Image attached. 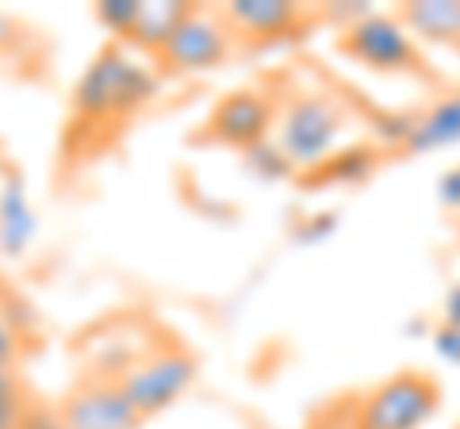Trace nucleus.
<instances>
[{"instance_id": "nucleus-13", "label": "nucleus", "mask_w": 460, "mask_h": 429, "mask_svg": "<svg viewBox=\"0 0 460 429\" xmlns=\"http://www.w3.org/2000/svg\"><path fill=\"white\" fill-rule=\"evenodd\" d=\"M189 12H192V4H184V0H150V4L138 8V23L127 42H135V47L150 50V54H162V47L172 39V31L184 23Z\"/></svg>"}, {"instance_id": "nucleus-6", "label": "nucleus", "mask_w": 460, "mask_h": 429, "mask_svg": "<svg viewBox=\"0 0 460 429\" xmlns=\"http://www.w3.org/2000/svg\"><path fill=\"white\" fill-rule=\"evenodd\" d=\"M234 50V31L223 20L219 8H196L184 16V23L172 31V39L162 47V66L172 74H204L230 58Z\"/></svg>"}, {"instance_id": "nucleus-15", "label": "nucleus", "mask_w": 460, "mask_h": 429, "mask_svg": "<svg viewBox=\"0 0 460 429\" xmlns=\"http://www.w3.org/2000/svg\"><path fill=\"white\" fill-rule=\"evenodd\" d=\"M246 169H250L257 180H265V184H280V180H288V177H296V165L288 162L284 150H280L272 138L257 142V146L246 150Z\"/></svg>"}, {"instance_id": "nucleus-16", "label": "nucleus", "mask_w": 460, "mask_h": 429, "mask_svg": "<svg viewBox=\"0 0 460 429\" xmlns=\"http://www.w3.org/2000/svg\"><path fill=\"white\" fill-rule=\"evenodd\" d=\"M27 422H31V410H27L20 376L0 364V429H27Z\"/></svg>"}, {"instance_id": "nucleus-23", "label": "nucleus", "mask_w": 460, "mask_h": 429, "mask_svg": "<svg viewBox=\"0 0 460 429\" xmlns=\"http://www.w3.org/2000/svg\"><path fill=\"white\" fill-rule=\"evenodd\" d=\"M453 54H456V62H460V42H456V47H453Z\"/></svg>"}, {"instance_id": "nucleus-21", "label": "nucleus", "mask_w": 460, "mask_h": 429, "mask_svg": "<svg viewBox=\"0 0 460 429\" xmlns=\"http://www.w3.org/2000/svg\"><path fill=\"white\" fill-rule=\"evenodd\" d=\"M441 314H445V326H460V284L449 288V295H445Z\"/></svg>"}, {"instance_id": "nucleus-10", "label": "nucleus", "mask_w": 460, "mask_h": 429, "mask_svg": "<svg viewBox=\"0 0 460 429\" xmlns=\"http://www.w3.org/2000/svg\"><path fill=\"white\" fill-rule=\"evenodd\" d=\"M460 146V92L438 96L429 108L411 116V135L402 142L407 153H438Z\"/></svg>"}, {"instance_id": "nucleus-17", "label": "nucleus", "mask_w": 460, "mask_h": 429, "mask_svg": "<svg viewBox=\"0 0 460 429\" xmlns=\"http://www.w3.org/2000/svg\"><path fill=\"white\" fill-rule=\"evenodd\" d=\"M138 0H100L96 4V20L100 27H108L111 35H119V39H131L135 31V23H138Z\"/></svg>"}, {"instance_id": "nucleus-3", "label": "nucleus", "mask_w": 460, "mask_h": 429, "mask_svg": "<svg viewBox=\"0 0 460 429\" xmlns=\"http://www.w3.org/2000/svg\"><path fill=\"white\" fill-rule=\"evenodd\" d=\"M192 380H196V356L181 346H162L150 349L142 361H135L115 383L127 395V403L142 418H150V414H162L177 403L192 388Z\"/></svg>"}, {"instance_id": "nucleus-2", "label": "nucleus", "mask_w": 460, "mask_h": 429, "mask_svg": "<svg viewBox=\"0 0 460 429\" xmlns=\"http://www.w3.org/2000/svg\"><path fill=\"white\" fill-rule=\"evenodd\" d=\"M345 135V108L326 92H304L288 100L272 123V142L284 150V157L296 165V173H314L338 153V142Z\"/></svg>"}, {"instance_id": "nucleus-7", "label": "nucleus", "mask_w": 460, "mask_h": 429, "mask_svg": "<svg viewBox=\"0 0 460 429\" xmlns=\"http://www.w3.org/2000/svg\"><path fill=\"white\" fill-rule=\"evenodd\" d=\"M62 429H142V414L127 403L115 380L84 376L74 391L66 395L62 410H58Z\"/></svg>"}, {"instance_id": "nucleus-4", "label": "nucleus", "mask_w": 460, "mask_h": 429, "mask_svg": "<svg viewBox=\"0 0 460 429\" xmlns=\"http://www.w3.org/2000/svg\"><path fill=\"white\" fill-rule=\"evenodd\" d=\"M441 403L438 380L422 372H399L365 398L357 429H422Z\"/></svg>"}, {"instance_id": "nucleus-8", "label": "nucleus", "mask_w": 460, "mask_h": 429, "mask_svg": "<svg viewBox=\"0 0 460 429\" xmlns=\"http://www.w3.org/2000/svg\"><path fill=\"white\" fill-rule=\"evenodd\" d=\"M272 123H277V111L261 92H230L215 104L211 119H208V131L211 138L226 142V146H238V150H250L257 142L272 138Z\"/></svg>"}, {"instance_id": "nucleus-12", "label": "nucleus", "mask_w": 460, "mask_h": 429, "mask_svg": "<svg viewBox=\"0 0 460 429\" xmlns=\"http://www.w3.org/2000/svg\"><path fill=\"white\" fill-rule=\"evenodd\" d=\"M39 234L35 207L27 199L20 177H8L0 184V257H23Z\"/></svg>"}, {"instance_id": "nucleus-1", "label": "nucleus", "mask_w": 460, "mask_h": 429, "mask_svg": "<svg viewBox=\"0 0 460 429\" xmlns=\"http://www.w3.org/2000/svg\"><path fill=\"white\" fill-rule=\"evenodd\" d=\"M157 92V74L131 58L123 47H108L74 84V111L89 123L127 119L146 108Z\"/></svg>"}, {"instance_id": "nucleus-14", "label": "nucleus", "mask_w": 460, "mask_h": 429, "mask_svg": "<svg viewBox=\"0 0 460 429\" xmlns=\"http://www.w3.org/2000/svg\"><path fill=\"white\" fill-rule=\"evenodd\" d=\"M372 169H376V153L357 146V150H338L323 169H314V173L326 180H338V184H361Z\"/></svg>"}, {"instance_id": "nucleus-20", "label": "nucleus", "mask_w": 460, "mask_h": 429, "mask_svg": "<svg viewBox=\"0 0 460 429\" xmlns=\"http://www.w3.org/2000/svg\"><path fill=\"white\" fill-rule=\"evenodd\" d=\"M16 353H20V341H16V334H12V326L0 319V364L4 368H12V361H16Z\"/></svg>"}, {"instance_id": "nucleus-18", "label": "nucleus", "mask_w": 460, "mask_h": 429, "mask_svg": "<svg viewBox=\"0 0 460 429\" xmlns=\"http://www.w3.org/2000/svg\"><path fill=\"white\" fill-rule=\"evenodd\" d=\"M434 353L445 364L460 368V326H441V330H434Z\"/></svg>"}, {"instance_id": "nucleus-19", "label": "nucleus", "mask_w": 460, "mask_h": 429, "mask_svg": "<svg viewBox=\"0 0 460 429\" xmlns=\"http://www.w3.org/2000/svg\"><path fill=\"white\" fill-rule=\"evenodd\" d=\"M438 199H441V207L460 211V165L445 169V173L438 177Z\"/></svg>"}, {"instance_id": "nucleus-9", "label": "nucleus", "mask_w": 460, "mask_h": 429, "mask_svg": "<svg viewBox=\"0 0 460 429\" xmlns=\"http://www.w3.org/2000/svg\"><path fill=\"white\" fill-rule=\"evenodd\" d=\"M219 12L230 31L246 39H284L304 23V8L292 0H230Z\"/></svg>"}, {"instance_id": "nucleus-5", "label": "nucleus", "mask_w": 460, "mask_h": 429, "mask_svg": "<svg viewBox=\"0 0 460 429\" xmlns=\"http://www.w3.org/2000/svg\"><path fill=\"white\" fill-rule=\"evenodd\" d=\"M341 50L353 62L380 69V74H419L426 66L419 42L411 39L402 20L384 16V12H372L361 23H353L349 31H341Z\"/></svg>"}, {"instance_id": "nucleus-22", "label": "nucleus", "mask_w": 460, "mask_h": 429, "mask_svg": "<svg viewBox=\"0 0 460 429\" xmlns=\"http://www.w3.org/2000/svg\"><path fill=\"white\" fill-rule=\"evenodd\" d=\"M314 219H319V223H314V231H299V241H307V246H311V241L319 238V234L334 231V214H314Z\"/></svg>"}, {"instance_id": "nucleus-11", "label": "nucleus", "mask_w": 460, "mask_h": 429, "mask_svg": "<svg viewBox=\"0 0 460 429\" xmlns=\"http://www.w3.org/2000/svg\"><path fill=\"white\" fill-rule=\"evenodd\" d=\"M395 16L414 42H429V47H456L460 42V0H411Z\"/></svg>"}]
</instances>
